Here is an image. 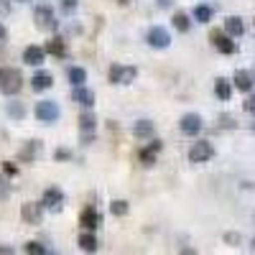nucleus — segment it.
<instances>
[{
  "label": "nucleus",
  "mask_w": 255,
  "mask_h": 255,
  "mask_svg": "<svg viewBox=\"0 0 255 255\" xmlns=\"http://www.w3.org/2000/svg\"><path fill=\"white\" fill-rule=\"evenodd\" d=\"M77 243H79V248H82L84 253H95V250H97V238L92 235V232H87V230H84L82 235H79Z\"/></svg>",
  "instance_id": "obj_20"
},
{
  "label": "nucleus",
  "mask_w": 255,
  "mask_h": 255,
  "mask_svg": "<svg viewBox=\"0 0 255 255\" xmlns=\"http://www.w3.org/2000/svg\"><path fill=\"white\" fill-rule=\"evenodd\" d=\"M20 90H23V74L13 67H0V92L18 95Z\"/></svg>",
  "instance_id": "obj_1"
},
{
  "label": "nucleus",
  "mask_w": 255,
  "mask_h": 255,
  "mask_svg": "<svg viewBox=\"0 0 255 255\" xmlns=\"http://www.w3.org/2000/svg\"><path fill=\"white\" fill-rule=\"evenodd\" d=\"M138 77L135 67H123V64H113L110 67V82L113 84H130Z\"/></svg>",
  "instance_id": "obj_6"
},
{
  "label": "nucleus",
  "mask_w": 255,
  "mask_h": 255,
  "mask_svg": "<svg viewBox=\"0 0 255 255\" xmlns=\"http://www.w3.org/2000/svg\"><path fill=\"white\" fill-rule=\"evenodd\" d=\"M253 74L250 72H235V87L240 90V92H250L253 90Z\"/></svg>",
  "instance_id": "obj_18"
},
{
  "label": "nucleus",
  "mask_w": 255,
  "mask_h": 255,
  "mask_svg": "<svg viewBox=\"0 0 255 255\" xmlns=\"http://www.w3.org/2000/svg\"><path fill=\"white\" fill-rule=\"evenodd\" d=\"M245 110H248V113H255V92L245 100Z\"/></svg>",
  "instance_id": "obj_34"
},
{
  "label": "nucleus",
  "mask_w": 255,
  "mask_h": 255,
  "mask_svg": "<svg viewBox=\"0 0 255 255\" xmlns=\"http://www.w3.org/2000/svg\"><path fill=\"white\" fill-rule=\"evenodd\" d=\"M215 95H217L220 100H230L232 87H230V82H227V79H222V77H220V79L215 82Z\"/></svg>",
  "instance_id": "obj_24"
},
{
  "label": "nucleus",
  "mask_w": 255,
  "mask_h": 255,
  "mask_svg": "<svg viewBox=\"0 0 255 255\" xmlns=\"http://www.w3.org/2000/svg\"><path fill=\"white\" fill-rule=\"evenodd\" d=\"M41 151H44V145H41L38 140H28L23 148H20V158H38Z\"/></svg>",
  "instance_id": "obj_19"
},
{
  "label": "nucleus",
  "mask_w": 255,
  "mask_h": 255,
  "mask_svg": "<svg viewBox=\"0 0 255 255\" xmlns=\"http://www.w3.org/2000/svg\"><path fill=\"white\" fill-rule=\"evenodd\" d=\"M95 125H97L95 113H82V115H79V128H82V133H95Z\"/></svg>",
  "instance_id": "obj_21"
},
{
  "label": "nucleus",
  "mask_w": 255,
  "mask_h": 255,
  "mask_svg": "<svg viewBox=\"0 0 255 255\" xmlns=\"http://www.w3.org/2000/svg\"><path fill=\"white\" fill-rule=\"evenodd\" d=\"M158 5L161 8H168V5H171V0H158Z\"/></svg>",
  "instance_id": "obj_41"
},
{
  "label": "nucleus",
  "mask_w": 255,
  "mask_h": 255,
  "mask_svg": "<svg viewBox=\"0 0 255 255\" xmlns=\"http://www.w3.org/2000/svg\"><path fill=\"white\" fill-rule=\"evenodd\" d=\"M235 125H238V123H235V118H232V115H222V118H220V128H222V130H232Z\"/></svg>",
  "instance_id": "obj_30"
},
{
  "label": "nucleus",
  "mask_w": 255,
  "mask_h": 255,
  "mask_svg": "<svg viewBox=\"0 0 255 255\" xmlns=\"http://www.w3.org/2000/svg\"><path fill=\"white\" fill-rule=\"evenodd\" d=\"M153 130H156V125L151 120H138L133 125V135L135 138H153Z\"/></svg>",
  "instance_id": "obj_17"
},
{
  "label": "nucleus",
  "mask_w": 255,
  "mask_h": 255,
  "mask_svg": "<svg viewBox=\"0 0 255 255\" xmlns=\"http://www.w3.org/2000/svg\"><path fill=\"white\" fill-rule=\"evenodd\" d=\"M253 130H255V123H253Z\"/></svg>",
  "instance_id": "obj_46"
},
{
  "label": "nucleus",
  "mask_w": 255,
  "mask_h": 255,
  "mask_svg": "<svg viewBox=\"0 0 255 255\" xmlns=\"http://www.w3.org/2000/svg\"><path fill=\"white\" fill-rule=\"evenodd\" d=\"M56 158H59V161H69V158H72V151H67V148H59Z\"/></svg>",
  "instance_id": "obj_33"
},
{
  "label": "nucleus",
  "mask_w": 255,
  "mask_h": 255,
  "mask_svg": "<svg viewBox=\"0 0 255 255\" xmlns=\"http://www.w3.org/2000/svg\"><path fill=\"white\" fill-rule=\"evenodd\" d=\"M110 212H113L115 217H125V215H128V202H125V199H115V202L110 204Z\"/></svg>",
  "instance_id": "obj_28"
},
{
  "label": "nucleus",
  "mask_w": 255,
  "mask_h": 255,
  "mask_svg": "<svg viewBox=\"0 0 255 255\" xmlns=\"http://www.w3.org/2000/svg\"><path fill=\"white\" fill-rule=\"evenodd\" d=\"M145 38H148V44H151L153 49H168V44H171V36H168V31L161 28V26H151Z\"/></svg>",
  "instance_id": "obj_8"
},
{
  "label": "nucleus",
  "mask_w": 255,
  "mask_h": 255,
  "mask_svg": "<svg viewBox=\"0 0 255 255\" xmlns=\"http://www.w3.org/2000/svg\"><path fill=\"white\" fill-rule=\"evenodd\" d=\"M61 8H64V13H72L77 8V0H61Z\"/></svg>",
  "instance_id": "obj_31"
},
{
  "label": "nucleus",
  "mask_w": 255,
  "mask_h": 255,
  "mask_svg": "<svg viewBox=\"0 0 255 255\" xmlns=\"http://www.w3.org/2000/svg\"><path fill=\"white\" fill-rule=\"evenodd\" d=\"M0 253H8V248H0Z\"/></svg>",
  "instance_id": "obj_44"
},
{
  "label": "nucleus",
  "mask_w": 255,
  "mask_h": 255,
  "mask_svg": "<svg viewBox=\"0 0 255 255\" xmlns=\"http://www.w3.org/2000/svg\"><path fill=\"white\" fill-rule=\"evenodd\" d=\"M181 255H197V250H191V248H181Z\"/></svg>",
  "instance_id": "obj_39"
},
{
  "label": "nucleus",
  "mask_w": 255,
  "mask_h": 255,
  "mask_svg": "<svg viewBox=\"0 0 255 255\" xmlns=\"http://www.w3.org/2000/svg\"><path fill=\"white\" fill-rule=\"evenodd\" d=\"M10 13V0H0V15H8Z\"/></svg>",
  "instance_id": "obj_35"
},
{
  "label": "nucleus",
  "mask_w": 255,
  "mask_h": 255,
  "mask_svg": "<svg viewBox=\"0 0 255 255\" xmlns=\"http://www.w3.org/2000/svg\"><path fill=\"white\" fill-rule=\"evenodd\" d=\"M3 171H5L8 176H15V174H18V168H15L13 163H5V166H3Z\"/></svg>",
  "instance_id": "obj_37"
},
{
  "label": "nucleus",
  "mask_w": 255,
  "mask_h": 255,
  "mask_svg": "<svg viewBox=\"0 0 255 255\" xmlns=\"http://www.w3.org/2000/svg\"><path fill=\"white\" fill-rule=\"evenodd\" d=\"M225 33H227V36H232V38H240V36L245 33V23H243V18L230 15V18L225 20Z\"/></svg>",
  "instance_id": "obj_15"
},
{
  "label": "nucleus",
  "mask_w": 255,
  "mask_h": 255,
  "mask_svg": "<svg viewBox=\"0 0 255 255\" xmlns=\"http://www.w3.org/2000/svg\"><path fill=\"white\" fill-rule=\"evenodd\" d=\"M33 20L41 31H56L59 28V20H56V15L49 5H38L36 13H33Z\"/></svg>",
  "instance_id": "obj_2"
},
{
  "label": "nucleus",
  "mask_w": 255,
  "mask_h": 255,
  "mask_svg": "<svg viewBox=\"0 0 255 255\" xmlns=\"http://www.w3.org/2000/svg\"><path fill=\"white\" fill-rule=\"evenodd\" d=\"M51 84H54V77L49 72H38L31 77V90L36 92H44V90H51Z\"/></svg>",
  "instance_id": "obj_16"
},
{
  "label": "nucleus",
  "mask_w": 255,
  "mask_h": 255,
  "mask_svg": "<svg viewBox=\"0 0 255 255\" xmlns=\"http://www.w3.org/2000/svg\"><path fill=\"white\" fill-rule=\"evenodd\" d=\"M79 225L87 230V232H95L100 227V215H97V209L92 204H87L82 209V215H79Z\"/></svg>",
  "instance_id": "obj_9"
},
{
  "label": "nucleus",
  "mask_w": 255,
  "mask_h": 255,
  "mask_svg": "<svg viewBox=\"0 0 255 255\" xmlns=\"http://www.w3.org/2000/svg\"><path fill=\"white\" fill-rule=\"evenodd\" d=\"M46 255H59V253H54V250H49V253H46Z\"/></svg>",
  "instance_id": "obj_43"
},
{
  "label": "nucleus",
  "mask_w": 255,
  "mask_h": 255,
  "mask_svg": "<svg viewBox=\"0 0 255 255\" xmlns=\"http://www.w3.org/2000/svg\"><path fill=\"white\" fill-rule=\"evenodd\" d=\"M212 156H215V148H212L209 140H194V143H191V148H189V161L191 163H204Z\"/></svg>",
  "instance_id": "obj_4"
},
{
  "label": "nucleus",
  "mask_w": 255,
  "mask_h": 255,
  "mask_svg": "<svg viewBox=\"0 0 255 255\" xmlns=\"http://www.w3.org/2000/svg\"><path fill=\"white\" fill-rule=\"evenodd\" d=\"M209 41H212V46H215L220 54H235L238 51V44L232 41V36H227V33H222V31H212L209 33Z\"/></svg>",
  "instance_id": "obj_5"
},
{
  "label": "nucleus",
  "mask_w": 255,
  "mask_h": 255,
  "mask_svg": "<svg viewBox=\"0 0 255 255\" xmlns=\"http://www.w3.org/2000/svg\"><path fill=\"white\" fill-rule=\"evenodd\" d=\"M171 20H174V28H176V31H181V33H186V31L191 28V20H189V15H186V13H176Z\"/></svg>",
  "instance_id": "obj_26"
},
{
  "label": "nucleus",
  "mask_w": 255,
  "mask_h": 255,
  "mask_svg": "<svg viewBox=\"0 0 255 255\" xmlns=\"http://www.w3.org/2000/svg\"><path fill=\"white\" fill-rule=\"evenodd\" d=\"M225 243L238 245V243H240V235H238V232H227V235H225Z\"/></svg>",
  "instance_id": "obj_32"
},
{
  "label": "nucleus",
  "mask_w": 255,
  "mask_h": 255,
  "mask_svg": "<svg viewBox=\"0 0 255 255\" xmlns=\"http://www.w3.org/2000/svg\"><path fill=\"white\" fill-rule=\"evenodd\" d=\"M158 151H161V140H151V143H148L143 151L138 153V156H140V163H143V166H153Z\"/></svg>",
  "instance_id": "obj_14"
},
{
  "label": "nucleus",
  "mask_w": 255,
  "mask_h": 255,
  "mask_svg": "<svg viewBox=\"0 0 255 255\" xmlns=\"http://www.w3.org/2000/svg\"><path fill=\"white\" fill-rule=\"evenodd\" d=\"M18 3H28V0H18Z\"/></svg>",
  "instance_id": "obj_45"
},
{
  "label": "nucleus",
  "mask_w": 255,
  "mask_h": 255,
  "mask_svg": "<svg viewBox=\"0 0 255 255\" xmlns=\"http://www.w3.org/2000/svg\"><path fill=\"white\" fill-rule=\"evenodd\" d=\"M5 194H8V181L0 179V197H5Z\"/></svg>",
  "instance_id": "obj_38"
},
{
  "label": "nucleus",
  "mask_w": 255,
  "mask_h": 255,
  "mask_svg": "<svg viewBox=\"0 0 255 255\" xmlns=\"http://www.w3.org/2000/svg\"><path fill=\"white\" fill-rule=\"evenodd\" d=\"M95 143V133H82V145H90Z\"/></svg>",
  "instance_id": "obj_36"
},
{
  "label": "nucleus",
  "mask_w": 255,
  "mask_h": 255,
  "mask_svg": "<svg viewBox=\"0 0 255 255\" xmlns=\"http://www.w3.org/2000/svg\"><path fill=\"white\" fill-rule=\"evenodd\" d=\"M28 255H46L49 250H46V245H41V243H26V248H23Z\"/></svg>",
  "instance_id": "obj_29"
},
{
  "label": "nucleus",
  "mask_w": 255,
  "mask_h": 255,
  "mask_svg": "<svg viewBox=\"0 0 255 255\" xmlns=\"http://www.w3.org/2000/svg\"><path fill=\"white\" fill-rule=\"evenodd\" d=\"M44 56H46V51L41 49V46H26L23 49V61L26 64H31V67H41V64H44Z\"/></svg>",
  "instance_id": "obj_12"
},
{
  "label": "nucleus",
  "mask_w": 255,
  "mask_h": 255,
  "mask_svg": "<svg viewBox=\"0 0 255 255\" xmlns=\"http://www.w3.org/2000/svg\"><path fill=\"white\" fill-rule=\"evenodd\" d=\"M72 100L77 105H82V108H92V105H95V92L87 90V87H74L72 90Z\"/></svg>",
  "instance_id": "obj_13"
},
{
  "label": "nucleus",
  "mask_w": 255,
  "mask_h": 255,
  "mask_svg": "<svg viewBox=\"0 0 255 255\" xmlns=\"http://www.w3.org/2000/svg\"><path fill=\"white\" fill-rule=\"evenodd\" d=\"M41 204L44 207H49V209H61V204H64V194H61V189H56V186H49L46 191H44V199H41Z\"/></svg>",
  "instance_id": "obj_11"
},
{
  "label": "nucleus",
  "mask_w": 255,
  "mask_h": 255,
  "mask_svg": "<svg viewBox=\"0 0 255 255\" xmlns=\"http://www.w3.org/2000/svg\"><path fill=\"white\" fill-rule=\"evenodd\" d=\"M33 115H36L41 123H56L59 115H61V110H59V105H56L54 100H41V102L36 105Z\"/></svg>",
  "instance_id": "obj_3"
},
{
  "label": "nucleus",
  "mask_w": 255,
  "mask_h": 255,
  "mask_svg": "<svg viewBox=\"0 0 255 255\" xmlns=\"http://www.w3.org/2000/svg\"><path fill=\"white\" fill-rule=\"evenodd\" d=\"M69 82L74 84V87H84V82H87V72H84L82 67H72L69 69Z\"/></svg>",
  "instance_id": "obj_23"
},
{
  "label": "nucleus",
  "mask_w": 255,
  "mask_h": 255,
  "mask_svg": "<svg viewBox=\"0 0 255 255\" xmlns=\"http://www.w3.org/2000/svg\"><path fill=\"white\" fill-rule=\"evenodd\" d=\"M46 51L51 54V56H64L67 54V46H64V38H59V36H54L49 44H46Z\"/></svg>",
  "instance_id": "obj_22"
},
{
  "label": "nucleus",
  "mask_w": 255,
  "mask_h": 255,
  "mask_svg": "<svg viewBox=\"0 0 255 255\" xmlns=\"http://www.w3.org/2000/svg\"><path fill=\"white\" fill-rule=\"evenodd\" d=\"M253 79H255V72H253Z\"/></svg>",
  "instance_id": "obj_47"
},
{
  "label": "nucleus",
  "mask_w": 255,
  "mask_h": 255,
  "mask_svg": "<svg viewBox=\"0 0 255 255\" xmlns=\"http://www.w3.org/2000/svg\"><path fill=\"white\" fill-rule=\"evenodd\" d=\"M179 128H181L184 135H197V133L202 130V118H199L197 113H186V115L181 118Z\"/></svg>",
  "instance_id": "obj_10"
},
{
  "label": "nucleus",
  "mask_w": 255,
  "mask_h": 255,
  "mask_svg": "<svg viewBox=\"0 0 255 255\" xmlns=\"http://www.w3.org/2000/svg\"><path fill=\"white\" fill-rule=\"evenodd\" d=\"M5 36H8V31H5V26L0 23V41H5Z\"/></svg>",
  "instance_id": "obj_40"
},
{
  "label": "nucleus",
  "mask_w": 255,
  "mask_h": 255,
  "mask_svg": "<svg viewBox=\"0 0 255 255\" xmlns=\"http://www.w3.org/2000/svg\"><path fill=\"white\" fill-rule=\"evenodd\" d=\"M118 3H120V5H128V3H130V0H118Z\"/></svg>",
  "instance_id": "obj_42"
},
{
  "label": "nucleus",
  "mask_w": 255,
  "mask_h": 255,
  "mask_svg": "<svg viewBox=\"0 0 255 255\" xmlns=\"http://www.w3.org/2000/svg\"><path fill=\"white\" fill-rule=\"evenodd\" d=\"M212 15H215V10H212L209 5H197L194 8V20H199V23H209Z\"/></svg>",
  "instance_id": "obj_25"
},
{
  "label": "nucleus",
  "mask_w": 255,
  "mask_h": 255,
  "mask_svg": "<svg viewBox=\"0 0 255 255\" xmlns=\"http://www.w3.org/2000/svg\"><path fill=\"white\" fill-rule=\"evenodd\" d=\"M20 217H23L26 225H41L44 222V204L26 202L23 207H20Z\"/></svg>",
  "instance_id": "obj_7"
},
{
  "label": "nucleus",
  "mask_w": 255,
  "mask_h": 255,
  "mask_svg": "<svg viewBox=\"0 0 255 255\" xmlns=\"http://www.w3.org/2000/svg\"><path fill=\"white\" fill-rule=\"evenodd\" d=\"M8 115H10V118H15V120L23 118V115H26L23 102H8Z\"/></svg>",
  "instance_id": "obj_27"
}]
</instances>
